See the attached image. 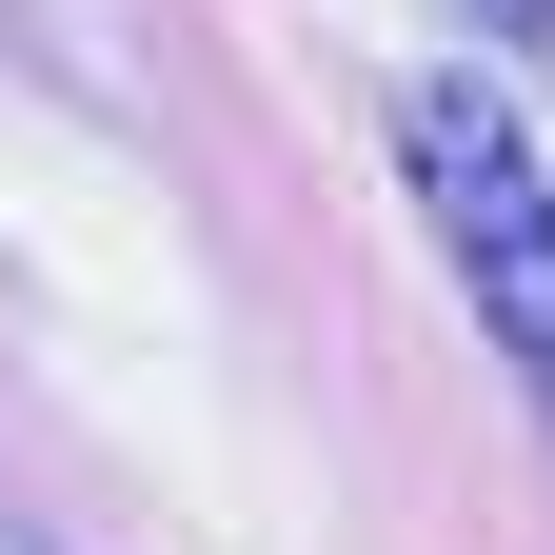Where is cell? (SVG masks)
Returning <instances> with one entry per match:
<instances>
[{"mask_svg": "<svg viewBox=\"0 0 555 555\" xmlns=\"http://www.w3.org/2000/svg\"><path fill=\"white\" fill-rule=\"evenodd\" d=\"M397 159H416V219L456 238L476 318H496L516 397L555 416V159H535V119L476 80V60H437V80H397Z\"/></svg>", "mask_w": 555, "mask_h": 555, "instance_id": "1", "label": "cell"}, {"mask_svg": "<svg viewBox=\"0 0 555 555\" xmlns=\"http://www.w3.org/2000/svg\"><path fill=\"white\" fill-rule=\"evenodd\" d=\"M496 21H516V0H496Z\"/></svg>", "mask_w": 555, "mask_h": 555, "instance_id": "2", "label": "cell"}]
</instances>
